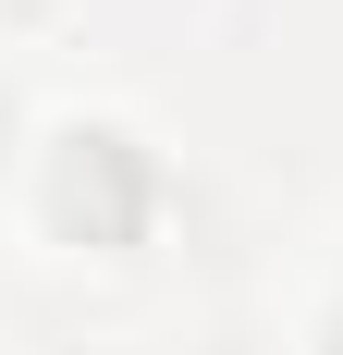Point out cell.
I'll return each instance as SVG.
<instances>
[{"label":"cell","instance_id":"6da1fadb","mask_svg":"<svg viewBox=\"0 0 343 355\" xmlns=\"http://www.w3.org/2000/svg\"><path fill=\"white\" fill-rule=\"evenodd\" d=\"M49 220H62L74 245H135L147 233V159L123 135H62V159H49Z\"/></svg>","mask_w":343,"mask_h":355},{"label":"cell","instance_id":"7a4b0ae2","mask_svg":"<svg viewBox=\"0 0 343 355\" xmlns=\"http://www.w3.org/2000/svg\"><path fill=\"white\" fill-rule=\"evenodd\" d=\"M331 355H343V331H331Z\"/></svg>","mask_w":343,"mask_h":355}]
</instances>
